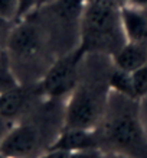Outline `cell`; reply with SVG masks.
<instances>
[{
  "mask_svg": "<svg viewBox=\"0 0 147 158\" xmlns=\"http://www.w3.org/2000/svg\"><path fill=\"white\" fill-rule=\"evenodd\" d=\"M107 151H118L133 158H147V135L140 118V100L110 90L103 120L95 128ZM104 151V149H103Z\"/></svg>",
  "mask_w": 147,
  "mask_h": 158,
  "instance_id": "cell-1",
  "label": "cell"
},
{
  "mask_svg": "<svg viewBox=\"0 0 147 158\" xmlns=\"http://www.w3.org/2000/svg\"><path fill=\"white\" fill-rule=\"evenodd\" d=\"M128 42L115 0H88L81 22V47L87 54L113 57Z\"/></svg>",
  "mask_w": 147,
  "mask_h": 158,
  "instance_id": "cell-2",
  "label": "cell"
},
{
  "mask_svg": "<svg viewBox=\"0 0 147 158\" xmlns=\"http://www.w3.org/2000/svg\"><path fill=\"white\" fill-rule=\"evenodd\" d=\"M87 0H55L35 10L46 35L49 47L58 55H65L81 45V22Z\"/></svg>",
  "mask_w": 147,
  "mask_h": 158,
  "instance_id": "cell-3",
  "label": "cell"
},
{
  "mask_svg": "<svg viewBox=\"0 0 147 158\" xmlns=\"http://www.w3.org/2000/svg\"><path fill=\"white\" fill-rule=\"evenodd\" d=\"M48 49H51V47L46 35L33 15H29L14 25L6 45L10 60L23 64L39 61Z\"/></svg>",
  "mask_w": 147,
  "mask_h": 158,
  "instance_id": "cell-4",
  "label": "cell"
},
{
  "mask_svg": "<svg viewBox=\"0 0 147 158\" xmlns=\"http://www.w3.org/2000/svg\"><path fill=\"white\" fill-rule=\"evenodd\" d=\"M85 54L84 48L79 45L71 52L59 55L56 61L52 62V65H49L45 71L41 84L43 94L51 99H59L71 94L79 81L81 62Z\"/></svg>",
  "mask_w": 147,
  "mask_h": 158,
  "instance_id": "cell-5",
  "label": "cell"
},
{
  "mask_svg": "<svg viewBox=\"0 0 147 158\" xmlns=\"http://www.w3.org/2000/svg\"><path fill=\"white\" fill-rule=\"evenodd\" d=\"M42 145V134L35 125L13 126L0 144V152L9 158L38 157Z\"/></svg>",
  "mask_w": 147,
  "mask_h": 158,
  "instance_id": "cell-6",
  "label": "cell"
},
{
  "mask_svg": "<svg viewBox=\"0 0 147 158\" xmlns=\"http://www.w3.org/2000/svg\"><path fill=\"white\" fill-rule=\"evenodd\" d=\"M48 148L64 149V151H68V152H74V151L85 148H101V142L95 129L64 128L56 135V138L49 144Z\"/></svg>",
  "mask_w": 147,
  "mask_h": 158,
  "instance_id": "cell-7",
  "label": "cell"
},
{
  "mask_svg": "<svg viewBox=\"0 0 147 158\" xmlns=\"http://www.w3.org/2000/svg\"><path fill=\"white\" fill-rule=\"evenodd\" d=\"M113 64L124 71L133 73L147 64V47L146 44L130 42L120 48L113 57Z\"/></svg>",
  "mask_w": 147,
  "mask_h": 158,
  "instance_id": "cell-8",
  "label": "cell"
},
{
  "mask_svg": "<svg viewBox=\"0 0 147 158\" xmlns=\"http://www.w3.org/2000/svg\"><path fill=\"white\" fill-rule=\"evenodd\" d=\"M121 22L126 36L130 42H147V18L140 9L133 6L121 7Z\"/></svg>",
  "mask_w": 147,
  "mask_h": 158,
  "instance_id": "cell-9",
  "label": "cell"
},
{
  "mask_svg": "<svg viewBox=\"0 0 147 158\" xmlns=\"http://www.w3.org/2000/svg\"><path fill=\"white\" fill-rule=\"evenodd\" d=\"M26 105H28V93L19 86L17 89H13V90L2 94L0 115L12 120L23 112Z\"/></svg>",
  "mask_w": 147,
  "mask_h": 158,
  "instance_id": "cell-10",
  "label": "cell"
},
{
  "mask_svg": "<svg viewBox=\"0 0 147 158\" xmlns=\"http://www.w3.org/2000/svg\"><path fill=\"white\" fill-rule=\"evenodd\" d=\"M108 86L110 90L124 94L128 97H134V89H133V78H131V73L124 71L121 68L111 65V70L108 73Z\"/></svg>",
  "mask_w": 147,
  "mask_h": 158,
  "instance_id": "cell-11",
  "label": "cell"
},
{
  "mask_svg": "<svg viewBox=\"0 0 147 158\" xmlns=\"http://www.w3.org/2000/svg\"><path fill=\"white\" fill-rule=\"evenodd\" d=\"M20 84L12 68V60L6 49L0 51V94L17 89Z\"/></svg>",
  "mask_w": 147,
  "mask_h": 158,
  "instance_id": "cell-12",
  "label": "cell"
},
{
  "mask_svg": "<svg viewBox=\"0 0 147 158\" xmlns=\"http://www.w3.org/2000/svg\"><path fill=\"white\" fill-rule=\"evenodd\" d=\"M134 96L137 100L147 96V64L131 73Z\"/></svg>",
  "mask_w": 147,
  "mask_h": 158,
  "instance_id": "cell-13",
  "label": "cell"
},
{
  "mask_svg": "<svg viewBox=\"0 0 147 158\" xmlns=\"http://www.w3.org/2000/svg\"><path fill=\"white\" fill-rule=\"evenodd\" d=\"M0 16L12 22H17L19 20L17 0H0Z\"/></svg>",
  "mask_w": 147,
  "mask_h": 158,
  "instance_id": "cell-14",
  "label": "cell"
},
{
  "mask_svg": "<svg viewBox=\"0 0 147 158\" xmlns=\"http://www.w3.org/2000/svg\"><path fill=\"white\" fill-rule=\"evenodd\" d=\"M16 23H17V22H12V20H7L0 16V48L6 49L9 36H10V34H12V31H13Z\"/></svg>",
  "mask_w": 147,
  "mask_h": 158,
  "instance_id": "cell-15",
  "label": "cell"
},
{
  "mask_svg": "<svg viewBox=\"0 0 147 158\" xmlns=\"http://www.w3.org/2000/svg\"><path fill=\"white\" fill-rule=\"evenodd\" d=\"M17 3H19V20L28 18L29 15L38 9V0H17Z\"/></svg>",
  "mask_w": 147,
  "mask_h": 158,
  "instance_id": "cell-16",
  "label": "cell"
},
{
  "mask_svg": "<svg viewBox=\"0 0 147 158\" xmlns=\"http://www.w3.org/2000/svg\"><path fill=\"white\" fill-rule=\"evenodd\" d=\"M103 149L101 148H85V149H78L69 154V158H101L103 155Z\"/></svg>",
  "mask_w": 147,
  "mask_h": 158,
  "instance_id": "cell-17",
  "label": "cell"
},
{
  "mask_svg": "<svg viewBox=\"0 0 147 158\" xmlns=\"http://www.w3.org/2000/svg\"><path fill=\"white\" fill-rule=\"evenodd\" d=\"M69 154L68 151H64V149H45V152L41 154L39 157L36 158H69Z\"/></svg>",
  "mask_w": 147,
  "mask_h": 158,
  "instance_id": "cell-18",
  "label": "cell"
},
{
  "mask_svg": "<svg viewBox=\"0 0 147 158\" xmlns=\"http://www.w3.org/2000/svg\"><path fill=\"white\" fill-rule=\"evenodd\" d=\"M12 128H13L12 126V120L7 119V118H3V116L0 115V144L3 142L5 136L9 134V131Z\"/></svg>",
  "mask_w": 147,
  "mask_h": 158,
  "instance_id": "cell-19",
  "label": "cell"
},
{
  "mask_svg": "<svg viewBox=\"0 0 147 158\" xmlns=\"http://www.w3.org/2000/svg\"><path fill=\"white\" fill-rule=\"evenodd\" d=\"M140 118H141L143 128H144L147 135V96L140 99Z\"/></svg>",
  "mask_w": 147,
  "mask_h": 158,
  "instance_id": "cell-20",
  "label": "cell"
},
{
  "mask_svg": "<svg viewBox=\"0 0 147 158\" xmlns=\"http://www.w3.org/2000/svg\"><path fill=\"white\" fill-rule=\"evenodd\" d=\"M101 158H133V157L124 152H118V151H104Z\"/></svg>",
  "mask_w": 147,
  "mask_h": 158,
  "instance_id": "cell-21",
  "label": "cell"
},
{
  "mask_svg": "<svg viewBox=\"0 0 147 158\" xmlns=\"http://www.w3.org/2000/svg\"><path fill=\"white\" fill-rule=\"evenodd\" d=\"M128 2L133 7H137V9H143L147 6V0H128Z\"/></svg>",
  "mask_w": 147,
  "mask_h": 158,
  "instance_id": "cell-22",
  "label": "cell"
},
{
  "mask_svg": "<svg viewBox=\"0 0 147 158\" xmlns=\"http://www.w3.org/2000/svg\"><path fill=\"white\" fill-rule=\"evenodd\" d=\"M52 2H55V0H38V9L42 7V6H46L49 3H52Z\"/></svg>",
  "mask_w": 147,
  "mask_h": 158,
  "instance_id": "cell-23",
  "label": "cell"
},
{
  "mask_svg": "<svg viewBox=\"0 0 147 158\" xmlns=\"http://www.w3.org/2000/svg\"><path fill=\"white\" fill-rule=\"evenodd\" d=\"M0 158H9V157H6L5 154H2V152H0Z\"/></svg>",
  "mask_w": 147,
  "mask_h": 158,
  "instance_id": "cell-24",
  "label": "cell"
},
{
  "mask_svg": "<svg viewBox=\"0 0 147 158\" xmlns=\"http://www.w3.org/2000/svg\"><path fill=\"white\" fill-rule=\"evenodd\" d=\"M0 106H2V94H0Z\"/></svg>",
  "mask_w": 147,
  "mask_h": 158,
  "instance_id": "cell-25",
  "label": "cell"
}]
</instances>
